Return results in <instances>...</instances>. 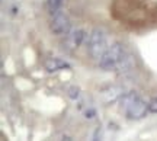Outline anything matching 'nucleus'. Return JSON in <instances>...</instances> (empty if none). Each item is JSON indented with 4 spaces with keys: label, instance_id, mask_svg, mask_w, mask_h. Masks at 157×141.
Returning <instances> with one entry per match:
<instances>
[{
    "label": "nucleus",
    "instance_id": "1",
    "mask_svg": "<svg viewBox=\"0 0 157 141\" xmlns=\"http://www.w3.org/2000/svg\"><path fill=\"white\" fill-rule=\"evenodd\" d=\"M89 54L92 58L95 60H99L103 57V54L106 52L108 47H106V34L105 31L101 28H96L92 31V34L89 36Z\"/></svg>",
    "mask_w": 157,
    "mask_h": 141
},
{
    "label": "nucleus",
    "instance_id": "2",
    "mask_svg": "<svg viewBox=\"0 0 157 141\" xmlns=\"http://www.w3.org/2000/svg\"><path fill=\"white\" fill-rule=\"evenodd\" d=\"M125 57V52H124V47L119 44V42H113L111 47H108L106 52L103 54V57L99 61V66L103 70H112V68L118 67L121 61Z\"/></svg>",
    "mask_w": 157,
    "mask_h": 141
},
{
    "label": "nucleus",
    "instance_id": "3",
    "mask_svg": "<svg viewBox=\"0 0 157 141\" xmlns=\"http://www.w3.org/2000/svg\"><path fill=\"white\" fill-rule=\"evenodd\" d=\"M51 31L57 35L61 34H67L70 32V19H68L67 13L64 12H58L52 16V21H51Z\"/></svg>",
    "mask_w": 157,
    "mask_h": 141
},
{
    "label": "nucleus",
    "instance_id": "4",
    "mask_svg": "<svg viewBox=\"0 0 157 141\" xmlns=\"http://www.w3.org/2000/svg\"><path fill=\"white\" fill-rule=\"evenodd\" d=\"M124 95H125V92H124V87H121V86L112 85L101 90L102 101H103V103H106V105H111V103H115V102L121 101Z\"/></svg>",
    "mask_w": 157,
    "mask_h": 141
},
{
    "label": "nucleus",
    "instance_id": "5",
    "mask_svg": "<svg viewBox=\"0 0 157 141\" xmlns=\"http://www.w3.org/2000/svg\"><path fill=\"white\" fill-rule=\"evenodd\" d=\"M147 111H148V105L138 97V99H137L134 103H131L129 108L125 111V116H127L128 119H132V121H135V119H141L147 115Z\"/></svg>",
    "mask_w": 157,
    "mask_h": 141
},
{
    "label": "nucleus",
    "instance_id": "6",
    "mask_svg": "<svg viewBox=\"0 0 157 141\" xmlns=\"http://www.w3.org/2000/svg\"><path fill=\"white\" fill-rule=\"evenodd\" d=\"M84 40V32L82 29H73L70 34H68V38H67V45L74 50V48H77Z\"/></svg>",
    "mask_w": 157,
    "mask_h": 141
},
{
    "label": "nucleus",
    "instance_id": "7",
    "mask_svg": "<svg viewBox=\"0 0 157 141\" xmlns=\"http://www.w3.org/2000/svg\"><path fill=\"white\" fill-rule=\"evenodd\" d=\"M63 68H68V64L66 61L60 60V58H48L45 61V70L48 73H56V71L63 70Z\"/></svg>",
    "mask_w": 157,
    "mask_h": 141
},
{
    "label": "nucleus",
    "instance_id": "8",
    "mask_svg": "<svg viewBox=\"0 0 157 141\" xmlns=\"http://www.w3.org/2000/svg\"><path fill=\"white\" fill-rule=\"evenodd\" d=\"M137 99H138V96H137L135 92H128V93H125V95L122 96V99H121V108H122L124 112H125V111L129 108V105L134 103Z\"/></svg>",
    "mask_w": 157,
    "mask_h": 141
},
{
    "label": "nucleus",
    "instance_id": "9",
    "mask_svg": "<svg viewBox=\"0 0 157 141\" xmlns=\"http://www.w3.org/2000/svg\"><path fill=\"white\" fill-rule=\"evenodd\" d=\"M63 2L64 0H48V10H50V13L52 16L60 12V9H61V6H63Z\"/></svg>",
    "mask_w": 157,
    "mask_h": 141
},
{
    "label": "nucleus",
    "instance_id": "10",
    "mask_svg": "<svg viewBox=\"0 0 157 141\" xmlns=\"http://www.w3.org/2000/svg\"><path fill=\"white\" fill-rule=\"evenodd\" d=\"M68 96L71 97V99H78V96H80V89H78L77 86H71L70 89H68Z\"/></svg>",
    "mask_w": 157,
    "mask_h": 141
},
{
    "label": "nucleus",
    "instance_id": "11",
    "mask_svg": "<svg viewBox=\"0 0 157 141\" xmlns=\"http://www.w3.org/2000/svg\"><path fill=\"white\" fill-rule=\"evenodd\" d=\"M92 141H102V127H96L95 132H93V135H92Z\"/></svg>",
    "mask_w": 157,
    "mask_h": 141
},
{
    "label": "nucleus",
    "instance_id": "12",
    "mask_svg": "<svg viewBox=\"0 0 157 141\" xmlns=\"http://www.w3.org/2000/svg\"><path fill=\"white\" fill-rule=\"evenodd\" d=\"M148 111L153 113H157V97H154V99L148 103Z\"/></svg>",
    "mask_w": 157,
    "mask_h": 141
},
{
    "label": "nucleus",
    "instance_id": "13",
    "mask_svg": "<svg viewBox=\"0 0 157 141\" xmlns=\"http://www.w3.org/2000/svg\"><path fill=\"white\" fill-rule=\"evenodd\" d=\"M61 141H73V140H71V138H70V137H64V138H63Z\"/></svg>",
    "mask_w": 157,
    "mask_h": 141
}]
</instances>
